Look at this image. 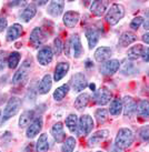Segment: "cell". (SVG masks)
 Returning a JSON list of instances; mask_svg holds the SVG:
<instances>
[{
  "label": "cell",
  "instance_id": "1",
  "mask_svg": "<svg viewBox=\"0 0 149 152\" xmlns=\"http://www.w3.org/2000/svg\"><path fill=\"white\" fill-rule=\"evenodd\" d=\"M134 140H135L134 132L128 128H123L118 131V134L116 137V147L118 149H127L134 143Z\"/></svg>",
  "mask_w": 149,
  "mask_h": 152
},
{
  "label": "cell",
  "instance_id": "2",
  "mask_svg": "<svg viewBox=\"0 0 149 152\" xmlns=\"http://www.w3.org/2000/svg\"><path fill=\"white\" fill-rule=\"evenodd\" d=\"M125 16V7L120 4H111L110 9L108 10L105 20H106L110 26H114L124 18Z\"/></svg>",
  "mask_w": 149,
  "mask_h": 152
},
{
  "label": "cell",
  "instance_id": "3",
  "mask_svg": "<svg viewBox=\"0 0 149 152\" xmlns=\"http://www.w3.org/2000/svg\"><path fill=\"white\" fill-rule=\"evenodd\" d=\"M21 107V101L20 99L17 97H12L8 100V103L4 110V117L1 119V122L4 123L10 118H12L13 115H16L18 113V111Z\"/></svg>",
  "mask_w": 149,
  "mask_h": 152
},
{
  "label": "cell",
  "instance_id": "4",
  "mask_svg": "<svg viewBox=\"0 0 149 152\" xmlns=\"http://www.w3.org/2000/svg\"><path fill=\"white\" fill-rule=\"evenodd\" d=\"M31 68V59H26L21 67L18 69V71L15 73L12 79V82L15 85H23L26 81L28 80L29 77V71Z\"/></svg>",
  "mask_w": 149,
  "mask_h": 152
},
{
  "label": "cell",
  "instance_id": "5",
  "mask_svg": "<svg viewBox=\"0 0 149 152\" xmlns=\"http://www.w3.org/2000/svg\"><path fill=\"white\" fill-rule=\"evenodd\" d=\"M92 128H94V120H92V118L90 117L89 114H84V115L79 119L77 132H78V134L80 135V137L87 135L91 132Z\"/></svg>",
  "mask_w": 149,
  "mask_h": 152
},
{
  "label": "cell",
  "instance_id": "6",
  "mask_svg": "<svg viewBox=\"0 0 149 152\" xmlns=\"http://www.w3.org/2000/svg\"><path fill=\"white\" fill-rule=\"evenodd\" d=\"M47 34L46 32L43 30V28H34L31 34H30V38H29V42L31 43V46L34 47V48H38L39 46H41L43 43L47 41Z\"/></svg>",
  "mask_w": 149,
  "mask_h": 152
},
{
  "label": "cell",
  "instance_id": "7",
  "mask_svg": "<svg viewBox=\"0 0 149 152\" xmlns=\"http://www.w3.org/2000/svg\"><path fill=\"white\" fill-rule=\"evenodd\" d=\"M111 91L107 88H100L98 90H95L94 99L95 102L99 106H105L107 103H109L111 99Z\"/></svg>",
  "mask_w": 149,
  "mask_h": 152
},
{
  "label": "cell",
  "instance_id": "8",
  "mask_svg": "<svg viewBox=\"0 0 149 152\" xmlns=\"http://www.w3.org/2000/svg\"><path fill=\"white\" fill-rule=\"evenodd\" d=\"M119 67H120V62L118 60L110 59L101 64L100 72H101V75H103V76H112L114 73H116V72L119 70Z\"/></svg>",
  "mask_w": 149,
  "mask_h": 152
},
{
  "label": "cell",
  "instance_id": "9",
  "mask_svg": "<svg viewBox=\"0 0 149 152\" xmlns=\"http://www.w3.org/2000/svg\"><path fill=\"white\" fill-rule=\"evenodd\" d=\"M52 58H54V51L48 46L41 48L37 55V60L41 66H48L52 61Z\"/></svg>",
  "mask_w": 149,
  "mask_h": 152
},
{
  "label": "cell",
  "instance_id": "10",
  "mask_svg": "<svg viewBox=\"0 0 149 152\" xmlns=\"http://www.w3.org/2000/svg\"><path fill=\"white\" fill-rule=\"evenodd\" d=\"M43 126V120L41 117H37V118L34 119V121H31L30 126L27 129V138L29 139H32L34 138L37 134H39V132L41 131Z\"/></svg>",
  "mask_w": 149,
  "mask_h": 152
},
{
  "label": "cell",
  "instance_id": "11",
  "mask_svg": "<svg viewBox=\"0 0 149 152\" xmlns=\"http://www.w3.org/2000/svg\"><path fill=\"white\" fill-rule=\"evenodd\" d=\"M71 83H73V91H76V92H80L82 90H85L86 87L88 86L87 80H86V77L82 72H78V73H76L73 77Z\"/></svg>",
  "mask_w": 149,
  "mask_h": 152
},
{
  "label": "cell",
  "instance_id": "12",
  "mask_svg": "<svg viewBox=\"0 0 149 152\" xmlns=\"http://www.w3.org/2000/svg\"><path fill=\"white\" fill-rule=\"evenodd\" d=\"M123 110L126 117H132L136 113L137 104L136 101L131 97H125L123 100Z\"/></svg>",
  "mask_w": 149,
  "mask_h": 152
},
{
  "label": "cell",
  "instance_id": "13",
  "mask_svg": "<svg viewBox=\"0 0 149 152\" xmlns=\"http://www.w3.org/2000/svg\"><path fill=\"white\" fill-rule=\"evenodd\" d=\"M111 55H112V50L109 47H99L95 51V59L98 62H106L110 59Z\"/></svg>",
  "mask_w": 149,
  "mask_h": 152
},
{
  "label": "cell",
  "instance_id": "14",
  "mask_svg": "<svg viewBox=\"0 0 149 152\" xmlns=\"http://www.w3.org/2000/svg\"><path fill=\"white\" fill-rule=\"evenodd\" d=\"M109 6V1H94L90 6V12L94 16L100 17L107 10Z\"/></svg>",
  "mask_w": 149,
  "mask_h": 152
},
{
  "label": "cell",
  "instance_id": "15",
  "mask_svg": "<svg viewBox=\"0 0 149 152\" xmlns=\"http://www.w3.org/2000/svg\"><path fill=\"white\" fill-rule=\"evenodd\" d=\"M79 19H80V15L77 11H67L64 15L62 21H64V25L67 28H73L78 23Z\"/></svg>",
  "mask_w": 149,
  "mask_h": 152
},
{
  "label": "cell",
  "instance_id": "16",
  "mask_svg": "<svg viewBox=\"0 0 149 152\" xmlns=\"http://www.w3.org/2000/svg\"><path fill=\"white\" fill-rule=\"evenodd\" d=\"M64 1H51L47 8V12L51 17H58L64 11Z\"/></svg>",
  "mask_w": 149,
  "mask_h": 152
},
{
  "label": "cell",
  "instance_id": "17",
  "mask_svg": "<svg viewBox=\"0 0 149 152\" xmlns=\"http://www.w3.org/2000/svg\"><path fill=\"white\" fill-rule=\"evenodd\" d=\"M69 45H70V49L73 50V57L75 58H79L81 55H82V46H81V41L80 38L78 34H73L70 41H69Z\"/></svg>",
  "mask_w": 149,
  "mask_h": 152
},
{
  "label": "cell",
  "instance_id": "18",
  "mask_svg": "<svg viewBox=\"0 0 149 152\" xmlns=\"http://www.w3.org/2000/svg\"><path fill=\"white\" fill-rule=\"evenodd\" d=\"M109 135V131L108 130H99L97 131L96 133L91 135V138L88 140V145L89 147H96V145H98L101 141L106 139L107 137Z\"/></svg>",
  "mask_w": 149,
  "mask_h": 152
},
{
  "label": "cell",
  "instance_id": "19",
  "mask_svg": "<svg viewBox=\"0 0 149 152\" xmlns=\"http://www.w3.org/2000/svg\"><path fill=\"white\" fill-rule=\"evenodd\" d=\"M144 51H145V47L142 46V45H140V43H138L136 46H132L128 49L127 57L130 60H137L142 57Z\"/></svg>",
  "mask_w": 149,
  "mask_h": 152
},
{
  "label": "cell",
  "instance_id": "20",
  "mask_svg": "<svg viewBox=\"0 0 149 152\" xmlns=\"http://www.w3.org/2000/svg\"><path fill=\"white\" fill-rule=\"evenodd\" d=\"M22 34V26L19 23H15L7 30V40L8 41H13L18 39Z\"/></svg>",
  "mask_w": 149,
  "mask_h": 152
},
{
  "label": "cell",
  "instance_id": "21",
  "mask_svg": "<svg viewBox=\"0 0 149 152\" xmlns=\"http://www.w3.org/2000/svg\"><path fill=\"white\" fill-rule=\"evenodd\" d=\"M36 13H37V7H36V4H28V6L23 9V11L20 13V19H21L22 21L28 22L36 16Z\"/></svg>",
  "mask_w": 149,
  "mask_h": 152
},
{
  "label": "cell",
  "instance_id": "22",
  "mask_svg": "<svg viewBox=\"0 0 149 152\" xmlns=\"http://www.w3.org/2000/svg\"><path fill=\"white\" fill-rule=\"evenodd\" d=\"M69 70V64L67 62H59L55 68V81H60L64 78Z\"/></svg>",
  "mask_w": 149,
  "mask_h": 152
},
{
  "label": "cell",
  "instance_id": "23",
  "mask_svg": "<svg viewBox=\"0 0 149 152\" xmlns=\"http://www.w3.org/2000/svg\"><path fill=\"white\" fill-rule=\"evenodd\" d=\"M86 37H87L90 49L95 48L99 41V34L97 32V30L92 29V28H88V29L86 30Z\"/></svg>",
  "mask_w": 149,
  "mask_h": 152
},
{
  "label": "cell",
  "instance_id": "24",
  "mask_svg": "<svg viewBox=\"0 0 149 152\" xmlns=\"http://www.w3.org/2000/svg\"><path fill=\"white\" fill-rule=\"evenodd\" d=\"M51 86H52V79L50 75H46L43 78V80L40 81V85L38 87V92L40 94H46L50 91Z\"/></svg>",
  "mask_w": 149,
  "mask_h": 152
},
{
  "label": "cell",
  "instance_id": "25",
  "mask_svg": "<svg viewBox=\"0 0 149 152\" xmlns=\"http://www.w3.org/2000/svg\"><path fill=\"white\" fill-rule=\"evenodd\" d=\"M51 134L54 137V139L57 142H61L65 139V131H64V126L61 122H57L51 128Z\"/></svg>",
  "mask_w": 149,
  "mask_h": 152
},
{
  "label": "cell",
  "instance_id": "26",
  "mask_svg": "<svg viewBox=\"0 0 149 152\" xmlns=\"http://www.w3.org/2000/svg\"><path fill=\"white\" fill-rule=\"evenodd\" d=\"M137 40V36L134 32L130 31H126L124 34H121L119 38V45L121 47H128L129 45H131L132 42H135Z\"/></svg>",
  "mask_w": 149,
  "mask_h": 152
},
{
  "label": "cell",
  "instance_id": "27",
  "mask_svg": "<svg viewBox=\"0 0 149 152\" xmlns=\"http://www.w3.org/2000/svg\"><path fill=\"white\" fill-rule=\"evenodd\" d=\"M49 149V140L46 133L40 134L37 144H36V151L37 152H47Z\"/></svg>",
  "mask_w": 149,
  "mask_h": 152
},
{
  "label": "cell",
  "instance_id": "28",
  "mask_svg": "<svg viewBox=\"0 0 149 152\" xmlns=\"http://www.w3.org/2000/svg\"><path fill=\"white\" fill-rule=\"evenodd\" d=\"M90 101V94L89 93H81L77 97L76 101H75V108L78 110L85 109L87 104Z\"/></svg>",
  "mask_w": 149,
  "mask_h": 152
},
{
  "label": "cell",
  "instance_id": "29",
  "mask_svg": "<svg viewBox=\"0 0 149 152\" xmlns=\"http://www.w3.org/2000/svg\"><path fill=\"white\" fill-rule=\"evenodd\" d=\"M137 114L141 117V118L148 119L149 118V101L148 100H141L138 106H137L136 110Z\"/></svg>",
  "mask_w": 149,
  "mask_h": 152
},
{
  "label": "cell",
  "instance_id": "30",
  "mask_svg": "<svg viewBox=\"0 0 149 152\" xmlns=\"http://www.w3.org/2000/svg\"><path fill=\"white\" fill-rule=\"evenodd\" d=\"M34 110L25 111V112L21 114L20 119H19V127L25 128V127H27V126H29L30 121H34Z\"/></svg>",
  "mask_w": 149,
  "mask_h": 152
},
{
  "label": "cell",
  "instance_id": "31",
  "mask_svg": "<svg viewBox=\"0 0 149 152\" xmlns=\"http://www.w3.org/2000/svg\"><path fill=\"white\" fill-rule=\"evenodd\" d=\"M123 111V101L120 100L119 98H116L114 99L110 103V108H109V112H110L111 115H119Z\"/></svg>",
  "mask_w": 149,
  "mask_h": 152
},
{
  "label": "cell",
  "instance_id": "32",
  "mask_svg": "<svg viewBox=\"0 0 149 152\" xmlns=\"http://www.w3.org/2000/svg\"><path fill=\"white\" fill-rule=\"evenodd\" d=\"M69 92V85H62L61 87L57 88L54 92V99L56 101H61Z\"/></svg>",
  "mask_w": 149,
  "mask_h": 152
},
{
  "label": "cell",
  "instance_id": "33",
  "mask_svg": "<svg viewBox=\"0 0 149 152\" xmlns=\"http://www.w3.org/2000/svg\"><path fill=\"white\" fill-rule=\"evenodd\" d=\"M78 118H77L76 114H69L67 119H66V126L69 129L70 132H76L78 129Z\"/></svg>",
  "mask_w": 149,
  "mask_h": 152
},
{
  "label": "cell",
  "instance_id": "34",
  "mask_svg": "<svg viewBox=\"0 0 149 152\" xmlns=\"http://www.w3.org/2000/svg\"><path fill=\"white\" fill-rule=\"evenodd\" d=\"M20 58H21V56H20L19 52H11L8 57V60H7L8 67L10 69H15L18 66V64H19Z\"/></svg>",
  "mask_w": 149,
  "mask_h": 152
},
{
  "label": "cell",
  "instance_id": "35",
  "mask_svg": "<svg viewBox=\"0 0 149 152\" xmlns=\"http://www.w3.org/2000/svg\"><path fill=\"white\" fill-rule=\"evenodd\" d=\"M76 147V140L73 137H69L62 144V152H73Z\"/></svg>",
  "mask_w": 149,
  "mask_h": 152
},
{
  "label": "cell",
  "instance_id": "36",
  "mask_svg": "<svg viewBox=\"0 0 149 152\" xmlns=\"http://www.w3.org/2000/svg\"><path fill=\"white\" fill-rule=\"evenodd\" d=\"M95 117H96L98 124H102L106 122L108 119V111L106 109H98L95 113Z\"/></svg>",
  "mask_w": 149,
  "mask_h": 152
},
{
  "label": "cell",
  "instance_id": "37",
  "mask_svg": "<svg viewBox=\"0 0 149 152\" xmlns=\"http://www.w3.org/2000/svg\"><path fill=\"white\" fill-rule=\"evenodd\" d=\"M121 71H123L124 75H131V72L136 71V68H135L134 64H131V62H127V61H126V62L123 64Z\"/></svg>",
  "mask_w": 149,
  "mask_h": 152
},
{
  "label": "cell",
  "instance_id": "38",
  "mask_svg": "<svg viewBox=\"0 0 149 152\" xmlns=\"http://www.w3.org/2000/svg\"><path fill=\"white\" fill-rule=\"evenodd\" d=\"M54 49H55V53L57 56H59L62 51V42L59 38H56L54 40Z\"/></svg>",
  "mask_w": 149,
  "mask_h": 152
},
{
  "label": "cell",
  "instance_id": "39",
  "mask_svg": "<svg viewBox=\"0 0 149 152\" xmlns=\"http://www.w3.org/2000/svg\"><path fill=\"white\" fill-rule=\"evenodd\" d=\"M142 23H144V19H142V17H136L132 19L131 23H130V28H132L134 30H137Z\"/></svg>",
  "mask_w": 149,
  "mask_h": 152
},
{
  "label": "cell",
  "instance_id": "40",
  "mask_svg": "<svg viewBox=\"0 0 149 152\" xmlns=\"http://www.w3.org/2000/svg\"><path fill=\"white\" fill-rule=\"evenodd\" d=\"M139 135L144 141H149V126L141 128L139 131Z\"/></svg>",
  "mask_w": 149,
  "mask_h": 152
},
{
  "label": "cell",
  "instance_id": "41",
  "mask_svg": "<svg viewBox=\"0 0 149 152\" xmlns=\"http://www.w3.org/2000/svg\"><path fill=\"white\" fill-rule=\"evenodd\" d=\"M7 26H8L7 19L4 17H1V16H0V32H2V31L7 28Z\"/></svg>",
  "mask_w": 149,
  "mask_h": 152
},
{
  "label": "cell",
  "instance_id": "42",
  "mask_svg": "<svg viewBox=\"0 0 149 152\" xmlns=\"http://www.w3.org/2000/svg\"><path fill=\"white\" fill-rule=\"evenodd\" d=\"M144 61L146 62H149V48H145V51H144V55L141 57Z\"/></svg>",
  "mask_w": 149,
  "mask_h": 152
},
{
  "label": "cell",
  "instance_id": "43",
  "mask_svg": "<svg viewBox=\"0 0 149 152\" xmlns=\"http://www.w3.org/2000/svg\"><path fill=\"white\" fill-rule=\"evenodd\" d=\"M141 39H142V41H144V42H146L147 45H149V32H147V34H144Z\"/></svg>",
  "mask_w": 149,
  "mask_h": 152
},
{
  "label": "cell",
  "instance_id": "44",
  "mask_svg": "<svg viewBox=\"0 0 149 152\" xmlns=\"http://www.w3.org/2000/svg\"><path fill=\"white\" fill-rule=\"evenodd\" d=\"M144 28H145V30H149V19H147L144 22Z\"/></svg>",
  "mask_w": 149,
  "mask_h": 152
},
{
  "label": "cell",
  "instance_id": "45",
  "mask_svg": "<svg viewBox=\"0 0 149 152\" xmlns=\"http://www.w3.org/2000/svg\"><path fill=\"white\" fill-rule=\"evenodd\" d=\"M4 67V59L0 58V70H2Z\"/></svg>",
  "mask_w": 149,
  "mask_h": 152
},
{
  "label": "cell",
  "instance_id": "46",
  "mask_svg": "<svg viewBox=\"0 0 149 152\" xmlns=\"http://www.w3.org/2000/svg\"><path fill=\"white\" fill-rule=\"evenodd\" d=\"M25 152H32V144H29V145L25 149Z\"/></svg>",
  "mask_w": 149,
  "mask_h": 152
},
{
  "label": "cell",
  "instance_id": "47",
  "mask_svg": "<svg viewBox=\"0 0 149 152\" xmlns=\"http://www.w3.org/2000/svg\"><path fill=\"white\" fill-rule=\"evenodd\" d=\"M145 16L149 19V9H148V10H146V11H145Z\"/></svg>",
  "mask_w": 149,
  "mask_h": 152
},
{
  "label": "cell",
  "instance_id": "48",
  "mask_svg": "<svg viewBox=\"0 0 149 152\" xmlns=\"http://www.w3.org/2000/svg\"><path fill=\"white\" fill-rule=\"evenodd\" d=\"M90 88H91L95 91V85H90Z\"/></svg>",
  "mask_w": 149,
  "mask_h": 152
},
{
  "label": "cell",
  "instance_id": "49",
  "mask_svg": "<svg viewBox=\"0 0 149 152\" xmlns=\"http://www.w3.org/2000/svg\"><path fill=\"white\" fill-rule=\"evenodd\" d=\"M0 118H1V112H0Z\"/></svg>",
  "mask_w": 149,
  "mask_h": 152
},
{
  "label": "cell",
  "instance_id": "50",
  "mask_svg": "<svg viewBox=\"0 0 149 152\" xmlns=\"http://www.w3.org/2000/svg\"><path fill=\"white\" fill-rule=\"evenodd\" d=\"M97 152H102V151H97Z\"/></svg>",
  "mask_w": 149,
  "mask_h": 152
}]
</instances>
